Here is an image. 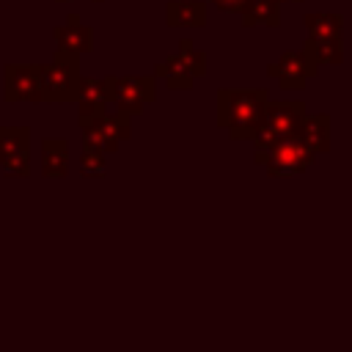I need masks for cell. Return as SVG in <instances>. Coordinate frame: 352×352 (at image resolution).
<instances>
[{"instance_id": "7", "label": "cell", "mask_w": 352, "mask_h": 352, "mask_svg": "<svg viewBox=\"0 0 352 352\" xmlns=\"http://www.w3.org/2000/svg\"><path fill=\"white\" fill-rule=\"evenodd\" d=\"M0 170L3 176H30V129L0 126Z\"/></svg>"}, {"instance_id": "15", "label": "cell", "mask_w": 352, "mask_h": 352, "mask_svg": "<svg viewBox=\"0 0 352 352\" xmlns=\"http://www.w3.org/2000/svg\"><path fill=\"white\" fill-rule=\"evenodd\" d=\"M245 28H278L280 25V3L278 0H248V6L239 11Z\"/></svg>"}, {"instance_id": "2", "label": "cell", "mask_w": 352, "mask_h": 352, "mask_svg": "<svg viewBox=\"0 0 352 352\" xmlns=\"http://www.w3.org/2000/svg\"><path fill=\"white\" fill-rule=\"evenodd\" d=\"M80 55L55 50L50 63H41V99L52 104H72L80 85Z\"/></svg>"}, {"instance_id": "21", "label": "cell", "mask_w": 352, "mask_h": 352, "mask_svg": "<svg viewBox=\"0 0 352 352\" xmlns=\"http://www.w3.org/2000/svg\"><path fill=\"white\" fill-rule=\"evenodd\" d=\"M217 11H226V14H239L245 6H248V0H209Z\"/></svg>"}, {"instance_id": "9", "label": "cell", "mask_w": 352, "mask_h": 352, "mask_svg": "<svg viewBox=\"0 0 352 352\" xmlns=\"http://www.w3.org/2000/svg\"><path fill=\"white\" fill-rule=\"evenodd\" d=\"M305 116H308V107L300 99H294V102L292 99H280V102L270 99L267 110H264V124L275 132L278 140H283V138H294L300 132Z\"/></svg>"}, {"instance_id": "17", "label": "cell", "mask_w": 352, "mask_h": 352, "mask_svg": "<svg viewBox=\"0 0 352 352\" xmlns=\"http://www.w3.org/2000/svg\"><path fill=\"white\" fill-rule=\"evenodd\" d=\"M154 77H162L170 91H190L192 88V80H195L190 74V69L184 66V60L179 58V52L170 55V58H165V60H160L154 66Z\"/></svg>"}, {"instance_id": "6", "label": "cell", "mask_w": 352, "mask_h": 352, "mask_svg": "<svg viewBox=\"0 0 352 352\" xmlns=\"http://www.w3.org/2000/svg\"><path fill=\"white\" fill-rule=\"evenodd\" d=\"M267 74L283 91H302L305 82L319 74V63L305 50H286L275 63L267 66Z\"/></svg>"}, {"instance_id": "22", "label": "cell", "mask_w": 352, "mask_h": 352, "mask_svg": "<svg viewBox=\"0 0 352 352\" xmlns=\"http://www.w3.org/2000/svg\"><path fill=\"white\" fill-rule=\"evenodd\" d=\"M278 3H302V0H278Z\"/></svg>"}, {"instance_id": "13", "label": "cell", "mask_w": 352, "mask_h": 352, "mask_svg": "<svg viewBox=\"0 0 352 352\" xmlns=\"http://www.w3.org/2000/svg\"><path fill=\"white\" fill-rule=\"evenodd\" d=\"M168 28H204L206 25V3L201 0H170L165 6Z\"/></svg>"}, {"instance_id": "23", "label": "cell", "mask_w": 352, "mask_h": 352, "mask_svg": "<svg viewBox=\"0 0 352 352\" xmlns=\"http://www.w3.org/2000/svg\"><path fill=\"white\" fill-rule=\"evenodd\" d=\"M55 3H69V0H55Z\"/></svg>"}, {"instance_id": "16", "label": "cell", "mask_w": 352, "mask_h": 352, "mask_svg": "<svg viewBox=\"0 0 352 352\" xmlns=\"http://www.w3.org/2000/svg\"><path fill=\"white\" fill-rule=\"evenodd\" d=\"M302 25L308 30V38H336V36H344V16L333 14V11L305 14Z\"/></svg>"}, {"instance_id": "3", "label": "cell", "mask_w": 352, "mask_h": 352, "mask_svg": "<svg viewBox=\"0 0 352 352\" xmlns=\"http://www.w3.org/2000/svg\"><path fill=\"white\" fill-rule=\"evenodd\" d=\"M104 82V96H107V104L121 110V113H129V116H138L146 104H151L157 99V77L154 74H107L102 77Z\"/></svg>"}, {"instance_id": "4", "label": "cell", "mask_w": 352, "mask_h": 352, "mask_svg": "<svg viewBox=\"0 0 352 352\" xmlns=\"http://www.w3.org/2000/svg\"><path fill=\"white\" fill-rule=\"evenodd\" d=\"M316 154L294 135V138H283L278 140L267 157L261 160V168L267 170L270 179H289V176H300L314 165Z\"/></svg>"}, {"instance_id": "11", "label": "cell", "mask_w": 352, "mask_h": 352, "mask_svg": "<svg viewBox=\"0 0 352 352\" xmlns=\"http://www.w3.org/2000/svg\"><path fill=\"white\" fill-rule=\"evenodd\" d=\"M77 121L80 126L99 118L110 104H107V96H104V82L96 80V77H80V85H77Z\"/></svg>"}, {"instance_id": "10", "label": "cell", "mask_w": 352, "mask_h": 352, "mask_svg": "<svg viewBox=\"0 0 352 352\" xmlns=\"http://www.w3.org/2000/svg\"><path fill=\"white\" fill-rule=\"evenodd\" d=\"M52 38H55V50H66L74 55H85L94 50V28L82 25L77 14H69L66 22L52 30Z\"/></svg>"}, {"instance_id": "12", "label": "cell", "mask_w": 352, "mask_h": 352, "mask_svg": "<svg viewBox=\"0 0 352 352\" xmlns=\"http://www.w3.org/2000/svg\"><path fill=\"white\" fill-rule=\"evenodd\" d=\"M69 173V140L66 138H44L41 140V176L63 179Z\"/></svg>"}, {"instance_id": "24", "label": "cell", "mask_w": 352, "mask_h": 352, "mask_svg": "<svg viewBox=\"0 0 352 352\" xmlns=\"http://www.w3.org/2000/svg\"><path fill=\"white\" fill-rule=\"evenodd\" d=\"M94 3H104V0H94Z\"/></svg>"}, {"instance_id": "18", "label": "cell", "mask_w": 352, "mask_h": 352, "mask_svg": "<svg viewBox=\"0 0 352 352\" xmlns=\"http://www.w3.org/2000/svg\"><path fill=\"white\" fill-rule=\"evenodd\" d=\"M302 50L319 66H338L344 60V36H336V38H305Z\"/></svg>"}, {"instance_id": "14", "label": "cell", "mask_w": 352, "mask_h": 352, "mask_svg": "<svg viewBox=\"0 0 352 352\" xmlns=\"http://www.w3.org/2000/svg\"><path fill=\"white\" fill-rule=\"evenodd\" d=\"M330 135H333V129H330V116H327V113L305 116V121H302V126H300V132H297V138H300L314 154L330 151Z\"/></svg>"}, {"instance_id": "5", "label": "cell", "mask_w": 352, "mask_h": 352, "mask_svg": "<svg viewBox=\"0 0 352 352\" xmlns=\"http://www.w3.org/2000/svg\"><path fill=\"white\" fill-rule=\"evenodd\" d=\"M80 129H82V143H94L102 151L113 154L124 140L132 138V116L121 110H104L99 118L82 124Z\"/></svg>"}, {"instance_id": "19", "label": "cell", "mask_w": 352, "mask_h": 352, "mask_svg": "<svg viewBox=\"0 0 352 352\" xmlns=\"http://www.w3.org/2000/svg\"><path fill=\"white\" fill-rule=\"evenodd\" d=\"M80 176L82 179H102L107 170V151H102L94 143H82V154H80Z\"/></svg>"}, {"instance_id": "8", "label": "cell", "mask_w": 352, "mask_h": 352, "mask_svg": "<svg viewBox=\"0 0 352 352\" xmlns=\"http://www.w3.org/2000/svg\"><path fill=\"white\" fill-rule=\"evenodd\" d=\"M6 102H44L41 99V63H6L3 66Z\"/></svg>"}, {"instance_id": "20", "label": "cell", "mask_w": 352, "mask_h": 352, "mask_svg": "<svg viewBox=\"0 0 352 352\" xmlns=\"http://www.w3.org/2000/svg\"><path fill=\"white\" fill-rule=\"evenodd\" d=\"M179 58L184 60V66L190 69L192 77H204V74H206V55L195 47V41L182 38V41H179Z\"/></svg>"}, {"instance_id": "1", "label": "cell", "mask_w": 352, "mask_h": 352, "mask_svg": "<svg viewBox=\"0 0 352 352\" xmlns=\"http://www.w3.org/2000/svg\"><path fill=\"white\" fill-rule=\"evenodd\" d=\"M267 102L270 94L264 88H220L214 99L217 126L231 140H250L264 121Z\"/></svg>"}]
</instances>
